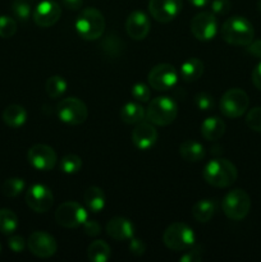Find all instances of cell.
Masks as SVG:
<instances>
[{
    "mask_svg": "<svg viewBox=\"0 0 261 262\" xmlns=\"http://www.w3.org/2000/svg\"><path fill=\"white\" fill-rule=\"evenodd\" d=\"M238 171L234 164L228 159L217 158L205 165L202 177L207 184L216 188H227L237 181Z\"/></svg>",
    "mask_w": 261,
    "mask_h": 262,
    "instance_id": "6da1fadb",
    "label": "cell"
},
{
    "mask_svg": "<svg viewBox=\"0 0 261 262\" xmlns=\"http://www.w3.org/2000/svg\"><path fill=\"white\" fill-rule=\"evenodd\" d=\"M222 37L229 45L247 46L255 37V28L252 23L245 17L234 15L223 23Z\"/></svg>",
    "mask_w": 261,
    "mask_h": 262,
    "instance_id": "7a4b0ae2",
    "label": "cell"
},
{
    "mask_svg": "<svg viewBox=\"0 0 261 262\" xmlns=\"http://www.w3.org/2000/svg\"><path fill=\"white\" fill-rule=\"evenodd\" d=\"M74 27L79 37L86 41H95L104 33L105 18L96 8H86L79 13Z\"/></svg>",
    "mask_w": 261,
    "mask_h": 262,
    "instance_id": "3957f363",
    "label": "cell"
},
{
    "mask_svg": "<svg viewBox=\"0 0 261 262\" xmlns=\"http://www.w3.org/2000/svg\"><path fill=\"white\" fill-rule=\"evenodd\" d=\"M178 115V105L173 99L168 96H158L148 102L146 109V119L154 125H165L171 124Z\"/></svg>",
    "mask_w": 261,
    "mask_h": 262,
    "instance_id": "277c9868",
    "label": "cell"
},
{
    "mask_svg": "<svg viewBox=\"0 0 261 262\" xmlns=\"http://www.w3.org/2000/svg\"><path fill=\"white\" fill-rule=\"evenodd\" d=\"M194 232L184 223H173L165 229L163 234V242L169 250L177 252H184L194 245Z\"/></svg>",
    "mask_w": 261,
    "mask_h": 262,
    "instance_id": "5b68a950",
    "label": "cell"
},
{
    "mask_svg": "<svg viewBox=\"0 0 261 262\" xmlns=\"http://www.w3.org/2000/svg\"><path fill=\"white\" fill-rule=\"evenodd\" d=\"M223 211L230 220H242L248 215L251 209V199L243 189H233L223 199Z\"/></svg>",
    "mask_w": 261,
    "mask_h": 262,
    "instance_id": "8992f818",
    "label": "cell"
},
{
    "mask_svg": "<svg viewBox=\"0 0 261 262\" xmlns=\"http://www.w3.org/2000/svg\"><path fill=\"white\" fill-rule=\"evenodd\" d=\"M250 105V97L243 90L230 89L222 96L219 102V109L224 117L235 119L247 112Z\"/></svg>",
    "mask_w": 261,
    "mask_h": 262,
    "instance_id": "52a82bcc",
    "label": "cell"
},
{
    "mask_svg": "<svg viewBox=\"0 0 261 262\" xmlns=\"http://www.w3.org/2000/svg\"><path fill=\"white\" fill-rule=\"evenodd\" d=\"M89 219V212L81 204L74 201H67L59 205L55 211V220L64 228H78Z\"/></svg>",
    "mask_w": 261,
    "mask_h": 262,
    "instance_id": "ba28073f",
    "label": "cell"
},
{
    "mask_svg": "<svg viewBox=\"0 0 261 262\" xmlns=\"http://www.w3.org/2000/svg\"><path fill=\"white\" fill-rule=\"evenodd\" d=\"M58 117L66 124L78 125L86 122L89 110L82 100L77 97H67L59 102Z\"/></svg>",
    "mask_w": 261,
    "mask_h": 262,
    "instance_id": "9c48e42d",
    "label": "cell"
},
{
    "mask_svg": "<svg viewBox=\"0 0 261 262\" xmlns=\"http://www.w3.org/2000/svg\"><path fill=\"white\" fill-rule=\"evenodd\" d=\"M177 81H178V72L171 64H158L148 72L147 82L156 91H168L176 86Z\"/></svg>",
    "mask_w": 261,
    "mask_h": 262,
    "instance_id": "30bf717a",
    "label": "cell"
},
{
    "mask_svg": "<svg viewBox=\"0 0 261 262\" xmlns=\"http://www.w3.org/2000/svg\"><path fill=\"white\" fill-rule=\"evenodd\" d=\"M26 204L32 211L44 214L53 207L54 196L45 184H32L26 192Z\"/></svg>",
    "mask_w": 261,
    "mask_h": 262,
    "instance_id": "8fae6325",
    "label": "cell"
},
{
    "mask_svg": "<svg viewBox=\"0 0 261 262\" xmlns=\"http://www.w3.org/2000/svg\"><path fill=\"white\" fill-rule=\"evenodd\" d=\"M27 160L31 166L37 170L49 171L55 168L58 163V156L53 147L48 145H33L27 152Z\"/></svg>",
    "mask_w": 261,
    "mask_h": 262,
    "instance_id": "7c38bea8",
    "label": "cell"
},
{
    "mask_svg": "<svg viewBox=\"0 0 261 262\" xmlns=\"http://www.w3.org/2000/svg\"><path fill=\"white\" fill-rule=\"evenodd\" d=\"M191 32L199 41H210L217 32V20L212 12H201L191 22Z\"/></svg>",
    "mask_w": 261,
    "mask_h": 262,
    "instance_id": "4fadbf2b",
    "label": "cell"
},
{
    "mask_svg": "<svg viewBox=\"0 0 261 262\" xmlns=\"http://www.w3.org/2000/svg\"><path fill=\"white\" fill-rule=\"evenodd\" d=\"M182 0H150L148 12L151 17L160 23H169L182 12Z\"/></svg>",
    "mask_w": 261,
    "mask_h": 262,
    "instance_id": "5bb4252c",
    "label": "cell"
},
{
    "mask_svg": "<svg viewBox=\"0 0 261 262\" xmlns=\"http://www.w3.org/2000/svg\"><path fill=\"white\" fill-rule=\"evenodd\" d=\"M28 250L40 258L53 257L58 251V243L53 235L45 232H33L27 241Z\"/></svg>",
    "mask_w": 261,
    "mask_h": 262,
    "instance_id": "9a60e30c",
    "label": "cell"
},
{
    "mask_svg": "<svg viewBox=\"0 0 261 262\" xmlns=\"http://www.w3.org/2000/svg\"><path fill=\"white\" fill-rule=\"evenodd\" d=\"M61 15V8L54 0H42L33 10V20L38 27L48 28L55 25Z\"/></svg>",
    "mask_w": 261,
    "mask_h": 262,
    "instance_id": "2e32d148",
    "label": "cell"
},
{
    "mask_svg": "<svg viewBox=\"0 0 261 262\" xmlns=\"http://www.w3.org/2000/svg\"><path fill=\"white\" fill-rule=\"evenodd\" d=\"M150 19H148L147 14L143 13L142 10L132 12L125 20V31L132 40H145L150 32Z\"/></svg>",
    "mask_w": 261,
    "mask_h": 262,
    "instance_id": "e0dca14e",
    "label": "cell"
},
{
    "mask_svg": "<svg viewBox=\"0 0 261 262\" xmlns=\"http://www.w3.org/2000/svg\"><path fill=\"white\" fill-rule=\"evenodd\" d=\"M132 142L138 150L146 151L158 141V130L150 122H140L132 130Z\"/></svg>",
    "mask_w": 261,
    "mask_h": 262,
    "instance_id": "ac0fdd59",
    "label": "cell"
},
{
    "mask_svg": "<svg viewBox=\"0 0 261 262\" xmlns=\"http://www.w3.org/2000/svg\"><path fill=\"white\" fill-rule=\"evenodd\" d=\"M106 233L110 238L115 241H129L135 237V225L125 217L115 216L110 219L106 224Z\"/></svg>",
    "mask_w": 261,
    "mask_h": 262,
    "instance_id": "d6986e66",
    "label": "cell"
},
{
    "mask_svg": "<svg viewBox=\"0 0 261 262\" xmlns=\"http://www.w3.org/2000/svg\"><path fill=\"white\" fill-rule=\"evenodd\" d=\"M83 201L87 210H90L94 214H97V212H101L104 210L106 199H105L104 191L100 187L92 186L84 191Z\"/></svg>",
    "mask_w": 261,
    "mask_h": 262,
    "instance_id": "ffe728a7",
    "label": "cell"
},
{
    "mask_svg": "<svg viewBox=\"0 0 261 262\" xmlns=\"http://www.w3.org/2000/svg\"><path fill=\"white\" fill-rule=\"evenodd\" d=\"M225 133V123L219 117H209L201 123V135L207 141H216Z\"/></svg>",
    "mask_w": 261,
    "mask_h": 262,
    "instance_id": "44dd1931",
    "label": "cell"
},
{
    "mask_svg": "<svg viewBox=\"0 0 261 262\" xmlns=\"http://www.w3.org/2000/svg\"><path fill=\"white\" fill-rule=\"evenodd\" d=\"M3 122L12 128H19L27 120V112L23 106L18 104L8 105L3 112Z\"/></svg>",
    "mask_w": 261,
    "mask_h": 262,
    "instance_id": "7402d4cb",
    "label": "cell"
},
{
    "mask_svg": "<svg viewBox=\"0 0 261 262\" xmlns=\"http://www.w3.org/2000/svg\"><path fill=\"white\" fill-rule=\"evenodd\" d=\"M179 154L188 163H199L205 158V147L200 142L187 140L179 146Z\"/></svg>",
    "mask_w": 261,
    "mask_h": 262,
    "instance_id": "603a6c76",
    "label": "cell"
},
{
    "mask_svg": "<svg viewBox=\"0 0 261 262\" xmlns=\"http://www.w3.org/2000/svg\"><path fill=\"white\" fill-rule=\"evenodd\" d=\"M146 118V112L140 102H127L120 110V119L125 124H138Z\"/></svg>",
    "mask_w": 261,
    "mask_h": 262,
    "instance_id": "cb8c5ba5",
    "label": "cell"
},
{
    "mask_svg": "<svg viewBox=\"0 0 261 262\" xmlns=\"http://www.w3.org/2000/svg\"><path fill=\"white\" fill-rule=\"evenodd\" d=\"M204 74V63L199 58H189L181 66V76L184 82H194Z\"/></svg>",
    "mask_w": 261,
    "mask_h": 262,
    "instance_id": "d4e9b609",
    "label": "cell"
},
{
    "mask_svg": "<svg viewBox=\"0 0 261 262\" xmlns=\"http://www.w3.org/2000/svg\"><path fill=\"white\" fill-rule=\"evenodd\" d=\"M215 210H216V206L212 200H200L192 207V216L199 223H207L214 216Z\"/></svg>",
    "mask_w": 261,
    "mask_h": 262,
    "instance_id": "484cf974",
    "label": "cell"
},
{
    "mask_svg": "<svg viewBox=\"0 0 261 262\" xmlns=\"http://www.w3.org/2000/svg\"><path fill=\"white\" fill-rule=\"evenodd\" d=\"M110 256L112 250L105 241H94L87 248V258L92 262H106Z\"/></svg>",
    "mask_w": 261,
    "mask_h": 262,
    "instance_id": "4316f807",
    "label": "cell"
},
{
    "mask_svg": "<svg viewBox=\"0 0 261 262\" xmlns=\"http://www.w3.org/2000/svg\"><path fill=\"white\" fill-rule=\"evenodd\" d=\"M18 216L9 209H0V233L10 235L17 230Z\"/></svg>",
    "mask_w": 261,
    "mask_h": 262,
    "instance_id": "83f0119b",
    "label": "cell"
},
{
    "mask_svg": "<svg viewBox=\"0 0 261 262\" xmlns=\"http://www.w3.org/2000/svg\"><path fill=\"white\" fill-rule=\"evenodd\" d=\"M67 87H68V83L61 76H51L45 82V91L51 99H58L63 96L64 92L67 91Z\"/></svg>",
    "mask_w": 261,
    "mask_h": 262,
    "instance_id": "f1b7e54d",
    "label": "cell"
},
{
    "mask_svg": "<svg viewBox=\"0 0 261 262\" xmlns=\"http://www.w3.org/2000/svg\"><path fill=\"white\" fill-rule=\"evenodd\" d=\"M26 187L25 179L22 178H9L3 183L2 193L7 197H17L22 193Z\"/></svg>",
    "mask_w": 261,
    "mask_h": 262,
    "instance_id": "f546056e",
    "label": "cell"
},
{
    "mask_svg": "<svg viewBox=\"0 0 261 262\" xmlns=\"http://www.w3.org/2000/svg\"><path fill=\"white\" fill-rule=\"evenodd\" d=\"M60 170L66 174H76L81 170L82 168V160L79 156L74 155V154H68V155L63 156L59 163Z\"/></svg>",
    "mask_w": 261,
    "mask_h": 262,
    "instance_id": "4dcf8cb0",
    "label": "cell"
},
{
    "mask_svg": "<svg viewBox=\"0 0 261 262\" xmlns=\"http://www.w3.org/2000/svg\"><path fill=\"white\" fill-rule=\"evenodd\" d=\"M17 32V22L9 15H0V37L10 38Z\"/></svg>",
    "mask_w": 261,
    "mask_h": 262,
    "instance_id": "1f68e13d",
    "label": "cell"
},
{
    "mask_svg": "<svg viewBox=\"0 0 261 262\" xmlns=\"http://www.w3.org/2000/svg\"><path fill=\"white\" fill-rule=\"evenodd\" d=\"M246 124L250 129L261 133V106L253 107L246 115Z\"/></svg>",
    "mask_w": 261,
    "mask_h": 262,
    "instance_id": "d6a6232c",
    "label": "cell"
},
{
    "mask_svg": "<svg viewBox=\"0 0 261 262\" xmlns=\"http://www.w3.org/2000/svg\"><path fill=\"white\" fill-rule=\"evenodd\" d=\"M130 94H132L133 99H135L136 101L141 102V104H142V102H147L151 96V91L150 89H148V86L142 83V82H138V83L133 84Z\"/></svg>",
    "mask_w": 261,
    "mask_h": 262,
    "instance_id": "836d02e7",
    "label": "cell"
},
{
    "mask_svg": "<svg viewBox=\"0 0 261 262\" xmlns=\"http://www.w3.org/2000/svg\"><path fill=\"white\" fill-rule=\"evenodd\" d=\"M12 13L18 20H27L31 17V7L30 4L25 2H14L12 4Z\"/></svg>",
    "mask_w": 261,
    "mask_h": 262,
    "instance_id": "e575fe53",
    "label": "cell"
},
{
    "mask_svg": "<svg viewBox=\"0 0 261 262\" xmlns=\"http://www.w3.org/2000/svg\"><path fill=\"white\" fill-rule=\"evenodd\" d=\"M194 104L199 110L207 112V110H211L214 107V97L207 92H199L194 96Z\"/></svg>",
    "mask_w": 261,
    "mask_h": 262,
    "instance_id": "d590c367",
    "label": "cell"
},
{
    "mask_svg": "<svg viewBox=\"0 0 261 262\" xmlns=\"http://www.w3.org/2000/svg\"><path fill=\"white\" fill-rule=\"evenodd\" d=\"M232 3L230 0H212L211 12L215 15H225L230 10Z\"/></svg>",
    "mask_w": 261,
    "mask_h": 262,
    "instance_id": "8d00e7d4",
    "label": "cell"
},
{
    "mask_svg": "<svg viewBox=\"0 0 261 262\" xmlns=\"http://www.w3.org/2000/svg\"><path fill=\"white\" fill-rule=\"evenodd\" d=\"M202 260L201 251H200L199 247H189L188 250L184 251L183 255L179 257V261L181 262H200Z\"/></svg>",
    "mask_w": 261,
    "mask_h": 262,
    "instance_id": "74e56055",
    "label": "cell"
},
{
    "mask_svg": "<svg viewBox=\"0 0 261 262\" xmlns=\"http://www.w3.org/2000/svg\"><path fill=\"white\" fill-rule=\"evenodd\" d=\"M8 246H9L10 250L15 253H20L27 246V241L25 239L20 235H12V237L8 239Z\"/></svg>",
    "mask_w": 261,
    "mask_h": 262,
    "instance_id": "f35d334b",
    "label": "cell"
},
{
    "mask_svg": "<svg viewBox=\"0 0 261 262\" xmlns=\"http://www.w3.org/2000/svg\"><path fill=\"white\" fill-rule=\"evenodd\" d=\"M82 227H83V232L86 233V235H89V237H97V235L101 233V225H100L96 220L87 219Z\"/></svg>",
    "mask_w": 261,
    "mask_h": 262,
    "instance_id": "ab89813d",
    "label": "cell"
},
{
    "mask_svg": "<svg viewBox=\"0 0 261 262\" xmlns=\"http://www.w3.org/2000/svg\"><path fill=\"white\" fill-rule=\"evenodd\" d=\"M128 248H129V252L132 253L133 256H142L145 255L146 252L145 242L141 239H137V238L135 237L129 239V246H128Z\"/></svg>",
    "mask_w": 261,
    "mask_h": 262,
    "instance_id": "60d3db41",
    "label": "cell"
},
{
    "mask_svg": "<svg viewBox=\"0 0 261 262\" xmlns=\"http://www.w3.org/2000/svg\"><path fill=\"white\" fill-rule=\"evenodd\" d=\"M248 54L261 60V40H255L247 45Z\"/></svg>",
    "mask_w": 261,
    "mask_h": 262,
    "instance_id": "b9f144b4",
    "label": "cell"
},
{
    "mask_svg": "<svg viewBox=\"0 0 261 262\" xmlns=\"http://www.w3.org/2000/svg\"><path fill=\"white\" fill-rule=\"evenodd\" d=\"M252 83L255 84L256 89L261 91V60L252 72Z\"/></svg>",
    "mask_w": 261,
    "mask_h": 262,
    "instance_id": "7bdbcfd3",
    "label": "cell"
},
{
    "mask_svg": "<svg viewBox=\"0 0 261 262\" xmlns=\"http://www.w3.org/2000/svg\"><path fill=\"white\" fill-rule=\"evenodd\" d=\"M63 3L71 10H78L82 7V0H63Z\"/></svg>",
    "mask_w": 261,
    "mask_h": 262,
    "instance_id": "ee69618b",
    "label": "cell"
},
{
    "mask_svg": "<svg viewBox=\"0 0 261 262\" xmlns=\"http://www.w3.org/2000/svg\"><path fill=\"white\" fill-rule=\"evenodd\" d=\"M188 2L191 3V4L193 5V7L204 8V7H206V5L209 4V3L211 2V0H188Z\"/></svg>",
    "mask_w": 261,
    "mask_h": 262,
    "instance_id": "f6af8a7d",
    "label": "cell"
},
{
    "mask_svg": "<svg viewBox=\"0 0 261 262\" xmlns=\"http://www.w3.org/2000/svg\"><path fill=\"white\" fill-rule=\"evenodd\" d=\"M257 8H258V10L261 12V0H257Z\"/></svg>",
    "mask_w": 261,
    "mask_h": 262,
    "instance_id": "bcb514c9",
    "label": "cell"
},
{
    "mask_svg": "<svg viewBox=\"0 0 261 262\" xmlns=\"http://www.w3.org/2000/svg\"><path fill=\"white\" fill-rule=\"evenodd\" d=\"M0 252H2V245H0Z\"/></svg>",
    "mask_w": 261,
    "mask_h": 262,
    "instance_id": "7dc6e473",
    "label": "cell"
}]
</instances>
